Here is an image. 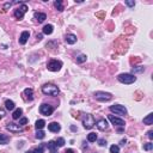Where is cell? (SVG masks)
<instances>
[{
  "label": "cell",
  "mask_w": 153,
  "mask_h": 153,
  "mask_svg": "<svg viewBox=\"0 0 153 153\" xmlns=\"http://www.w3.org/2000/svg\"><path fill=\"white\" fill-rule=\"evenodd\" d=\"M126 5L129 6V7H134L135 6V1H129V0H127V1H126Z\"/></svg>",
  "instance_id": "35"
},
{
  "label": "cell",
  "mask_w": 153,
  "mask_h": 153,
  "mask_svg": "<svg viewBox=\"0 0 153 153\" xmlns=\"http://www.w3.org/2000/svg\"><path fill=\"white\" fill-rule=\"evenodd\" d=\"M55 144H56V146L62 147L63 145L66 144V141H65V139H63V137H59V139L56 140V142H55Z\"/></svg>",
  "instance_id": "29"
},
{
  "label": "cell",
  "mask_w": 153,
  "mask_h": 153,
  "mask_svg": "<svg viewBox=\"0 0 153 153\" xmlns=\"http://www.w3.org/2000/svg\"><path fill=\"white\" fill-rule=\"evenodd\" d=\"M12 5H13V3H6L5 5H4V9L3 10H4V11H6V10L9 9V7H11Z\"/></svg>",
  "instance_id": "37"
},
{
  "label": "cell",
  "mask_w": 153,
  "mask_h": 153,
  "mask_svg": "<svg viewBox=\"0 0 153 153\" xmlns=\"http://www.w3.org/2000/svg\"><path fill=\"white\" fill-rule=\"evenodd\" d=\"M108 119H109V121L113 123L114 126H125V120L122 119H119V117H116V116L114 115H109L108 116Z\"/></svg>",
  "instance_id": "9"
},
{
  "label": "cell",
  "mask_w": 153,
  "mask_h": 153,
  "mask_svg": "<svg viewBox=\"0 0 153 153\" xmlns=\"http://www.w3.org/2000/svg\"><path fill=\"white\" fill-rule=\"evenodd\" d=\"M42 92L48 96H57L59 93V88L54 84H44L42 86Z\"/></svg>",
  "instance_id": "1"
},
{
  "label": "cell",
  "mask_w": 153,
  "mask_h": 153,
  "mask_svg": "<svg viewBox=\"0 0 153 153\" xmlns=\"http://www.w3.org/2000/svg\"><path fill=\"white\" fill-rule=\"evenodd\" d=\"M86 61V55H84V54H80L78 57H77V62L78 63H83Z\"/></svg>",
  "instance_id": "27"
},
{
  "label": "cell",
  "mask_w": 153,
  "mask_h": 153,
  "mask_svg": "<svg viewBox=\"0 0 153 153\" xmlns=\"http://www.w3.org/2000/svg\"><path fill=\"white\" fill-rule=\"evenodd\" d=\"M147 136L150 137V139H153V132H152V130L148 132V133H147Z\"/></svg>",
  "instance_id": "39"
},
{
  "label": "cell",
  "mask_w": 153,
  "mask_h": 153,
  "mask_svg": "<svg viewBox=\"0 0 153 153\" xmlns=\"http://www.w3.org/2000/svg\"><path fill=\"white\" fill-rule=\"evenodd\" d=\"M61 67H62V62L57 61V60H50L47 65V68L50 72H57V71H60Z\"/></svg>",
  "instance_id": "5"
},
{
  "label": "cell",
  "mask_w": 153,
  "mask_h": 153,
  "mask_svg": "<svg viewBox=\"0 0 153 153\" xmlns=\"http://www.w3.org/2000/svg\"><path fill=\"white\" fill-rule=\"evenodd\" d=\"M29 37H30V32L29 31H23L22 35H20V37H19V43L20 44H25L28 42Z\"/></svg>",
  "instance_id": "13"
},
{
  "label": "cell",
  "mask_w": 153,
  "mask_h": 153,
  "mask_svg": "<svg viewBox=\"0 0 153 153\" xmlns=\"http://www.w3.org/2000/svg\"><path fill=\"white\" fill-rule=\"evenodd\" d=\"M42 37H43V36H42V34L37 35V40H38V41H41V40H42Z\"/></svg>",
  "instance_id": "41"
},
{
  "label": "cell",
  "mask_w": 153,
  "mask_h": 153,
  "mask_svg": "<svg viewBox=\"0 0 153 153\" xmlns=\"http://www.w3.org/2000/svg\"><path fill=\"white\" fill-rule=\"evenodd\" d=\"M144 123H145V125H148V126L153 125V114L152 113L148 114V115H147L146 117L144 119Z\"/></svg>",
  "instance_id": "18"
},
{
  "label": "cell",
  "mask_w": 153,
  "mask_h": 153,
  "mask_svg": "<svg viewBox=\"0 0 153 153\" xmlns=\"http://www.w3.org/2000/svg\"><path fill=\"white\" fill-rule=\"evenodd\" d=\"M32 152H34V153H43V152H44V148H43V146L41 145V146L36 147V148H35Z\"/></svg>",
  "instance_id": "32"
},
{
  "label": "cell",
  "mask_w": 153,
  "mask_h": 153,
  "mask_svg": "<svg viewBox=\"0 0 153 153\" xmlns=\"http://www.w3.org/2000/svg\"><path fill=\"white\" fill-rule=\"evenodd\" d=\"M83 125H84V128L91 129L94 125H96L94 117L91 115V114H86V115H84V117H83Z\"/></svg>",
  "instance_id": "3"
},
{
  "label": "cell",
  "mask_w": 153,
  "mask_h": 153,
  "mask_svg": "<svg viewBox=\"0 0 153 153\" xmlns=\"http://www.w3.org/2000/svg\"><path fill=\"white\" fill-rule=\"evenodd\" d=\"M26 11H28V6L23 4L22 6L18 7V9L14 11V17H16L17 19H22L23 17H24V14L26 13Z\"/></svg>",
  "instance_id": "8"
},
{
  "label": "cell",
  "mask_w": 153,
  "mask_h": 153,
  "mask_svg": "<svg viewBox=\"0 0 153 153\" xmlns=\"http://www.w3.org/2000/svg\"><path fill=\"white\" fill-rule=\"evenodd\" d=\"M22 114H23V110L20 109V108H18V109H16L14 110V113L12 114V117H13V120H18L20 116H22Z\"/></svg>",
  "instance_id": "19"
},
{
  "label": "cell",
  "mask_w": 153,
  "mask_h": 153,
  "mask_svg": "<svg viewBox=\"0 0 153 153\" xmlns=\"http://www.w3.org/2000/svg\"><path fill=\"white\" fill-rule=\"evenodd\" d=\"M96 17L99 19H104L105 18V11H99V12L96 13Z\"/></svg>",
  "instance_id": "31"
},
{
  "label": "cell",
  "mask_w": 153,
  "mask_h": 153,
  "mask_svg": "<svg viewBox=\"0 0 153 153\" xmlns=\"http://www.w3.org/2000/svg\"><path fill=\"white\" fill-rule=\"evenodd\" d=\"M34 17L38 23H42V22H44V20L47 19V16H46L44 13H41V12H35Z\"/></svg>",
  "instance_id": "14"
},
{
  "label": "cell",
  "mask_w": 153,
  "mask_h": 153,
  "mask_svg": "<svg viewBox=\"0 0 153 153\" xmlns=\"http://www.w3.org/2000/svg\"><path fill=\"white\" fill-rule=\"evenodd\" d=\"M110 111L117 114V115H127V109L125 108V105H121V104L111 105L110 106Z\"/></svg>",
  "instance_id": "6"
},
{
  "label": "cell",
  "mask_w": 153,
  "mask_h": 153,
  "mask_svg": "<svg viewBox=\"0 0 153 153\" xmlns=\"http://www.w3.org/2000/svg\"><path fill=\"white\" fill-rule=\"evenodd\" d=\"M26 153H34V152H32V151H28V152H26Z\"/></svg>",
  "instance_id": "43"
},
{
  "label": "cell",
  "mask_w": 153,
  "mask_h": 153,
  "mask_svg": "<svg viewBox=\"0 0 153 153\" xmlns=\"http://www.w3.org/2000/svg\"><path fill=\"white\" fill-rule=\"evenodd\" d=\"M47 146H48V150L50 151V153H59L57 152V146L55 144V141H49L47 144Z\"/></svg>",
  "instance_id": "15"
},
{
  "label": "cell",
  "mask_w": 153,
  "mask_h": 153,
  "mask_svg": "<svg viewBox=\"0 0 153 153\" xmlns=\"http://www.w3.org/2000/svg\"><path fill=\"white\" fill-rule=\"evenodd\" d=\"M71 129H72V130H73V132H74V130H77V128H75L74 126H71Z\"/></svg>",
  "instance_id": "42"
},
{
  "label": "cell",
  "mask_w": 153,
  "mask_h": 153,
  "mask_svg": "<svg viewBox=\"0 0 153 153\" xmlns=\"http://www.w3.org/2000/svg\"><path fill=\"white\" fill-rule=\"evenodd\" d=\"M28 121H29V120L26 119V117H22V119L19 120V125H26Z\"/></svg>",
  "instance_id": "34"
},
{
  "label": "cell",
  "mask_w": 153,
  "mask_h": 153,
  "mask_svg": "<svg viewBox=\"0 0 153 153\" xmlns=\"http://www.w3.org/2000/svg\"><path fill=\"white\" fill-rule=\"evenodd\" d=\"M46 136V134H44V132L43 130H37L36 132V137H37V139H43V137Z\"/></svg>",
  "instance_id": "30"
},
{
  "label": "cell",
  "mask_w": 153,
  "mask_h": 153,
  "mask_svg": "<svg viewBox=\"0 0 153 153\" xmlns=\"http://www.w3.org/2000/svg\"><path fill=\"white\" fill-rule=\"evenodd\" d=\"M54 6L56 7L60 12H62V11H63V4H62V1H61V0H56V1L54 3Z\"/></svg>",
  "instance_id": "23"
},
{
  "label": "cell",
  "mask_w": 153,
  "mask_h": 153,
  "mask_svg": "<svg viewBox=\"0 0 153 153\" xmlns=\"http://www.w3.org/2000/svg\"><path fill=\"white\" fill-rule=\"evenodd\" d=\"M5 106H6L7 110H13V109H14V102L7 99L6 102H5Z\"/></svg>",
  "instance_id": "24"
},
{
  "label": "cell",
  "mask_w": 153,
  "mask_h": 153,
  "mask_svg": "<svg viewBox=\"0 0 153 153\" xmlns=\"http://www.w3.org/2000/svg\"><path fill=\"white\" fill-rule=\"evenodd\" d=\"M132 72L133 73H142V72H145V67H141V66H139V67H133Z\"/></svg>",
  "instance_id": "26"
},
{
  "label": "cell",
  "mask_w": 153,
  "mask_h": 153,
  "mask_svg": "<svg viewBox=\"0 0 153 153\" xmlns=\"http://www.w3.org/2000/svg\"><path fill=\"white\" fill-rule=\"evenodd\" d=\"M24 94H26V96H28L29 100L34 99V97H32V94H34V91H32V89H30V88L25 89V90H24Z\"/></svg>",
  "instance_id": "20"
},
{
  "label": "cell",
  "mask_w": 153,
  "mask_h": 153,
  "mask_svg": "<svg viewBox=\"0 0 153 153\" xmlns=\"http://www.w3.org/2000/svg\"><path fill=\"white\" fill-rule=\"evenodd\" d=\"M117 80L120 83H122V84L129 85V84H133L136 80V77L134 74H130V73H122V74H120L117 77Z\"/></svg>",
  "instance_id": "2"
},
{
  "label": "cell",
  "mask_w": 153,
  "mask_h": 153,
  "mask_svg": "<svg viewBox=\"0 0 153 153\" xmlns=\"http://www.w3.org/2000/svg\"><path fill=\"white\" fill-rule=\"evenodd\" d=\"M48 129H49L50 132L57 133V132L61 129V126H60L57 122H52V123H49V125H48Z\"/></svg>",
  "instance_id": "12"
},
{
  "label": "cell",
  "mask_w": 153,
  "mask_h": 153,
  "mask_svg": "<svg viewBox=\"0 0 153 153\" xmlns=\"http://www.w3.org/2000/svg\"><path fill=\"white\" fill-rule=\"evenodd\" d=\"M6 129L12 133H19V132H23V128L19 125H16V123H9L6 126Z\"/></svg>",
  "instance_id": "10"
},
{
  "label": "cell",
  "mask_w": 153,
  "mask_h": 153,
  "mask_svg": "<svg viewBox=\"0 0 153 153\" xmlns=\"http://www.w3.org/2000/svg\"><path fill=\"white\" fill-rule=\"evenodd\" d=\"M4 116H5V110L0 109V119H3Z\"/></svg>",
  "instance_id": "38"
},
{
  "label": "cell",
  "mask_w": 153,
  "mask_h": 153,
  "mask_svg": "<svg viewBox=\"0 0 153 153\" xmlns=\"http://www.w3.org/2000/svg\"><path fill=\"white\" fill-rule=\"evenodd\" d=\"M152 148H153V144H152V142H148V144H146L144 146V150L145 151H150V150H152Z\"/></svg>",
  "instance_id": "33"
},
{
  "label": "cell",
  "mask_w": 153,
  "mask_h": 153,
  "mask_svg": "<svg viewBox=\"0 0 153 153\" xmlns=\"http://www.w3.org/2000/svg\"><path fill=\"white\" fill-rule=\"evenodd\" d=\"M53 29H54V26H53L52 24L44 25V28H43V34H44V35H50L52 32H53Z\"/></svg>",
  "instance_id": "17"
},
{
  "label": "cell",
  "mask_w": 153,
  "mask_h": 153,
  "mask_svg": "<svg viewBox=\"0 0 153 153\" xmlns=\"http://www.w3.org/2000/svg\"><path fill=\"white\" fill-rule=\"evenodd\" d=\"M96 126H97V128L99 129V130H105V129L108 128V122H106V120L100 119V120L97 121Z\"/></svg>",
  "instance_id": "11"
},
{
  "label": "cell",
  "mask_w": 153,
  "mask_h": 153,
  "mask_svg": "<svg viewBox=\"0 0 153 153\" xmlns=\"http://www.w3.org/2000/svg\"><path fill=\"white\" fill-rule=\"evenodd\" d=\"M10 137L5 134H0V145H6L9 142Z\"/></svg>",
  "instance_id": "22"
},
{
  "label": "cell",
  "mask_w": 153,
  "mask_h": 153,
  "mask_svg": "<svg viewBox=\"0 0 153 153\" xmlns=\"http://www.w3.org/2000/svg\"><path fill=\"white\" fill-rule=\"evenodd\" d=\"M94 98L99 102H109L113 98V94L109 92H103V91H97L94 92Z\"/></svg>",
  "instance_id": "4"
},
{
  "label": "cell",
  "mask_w": 153,
  "mask_h": 153,
  "mask_svg": "<svg viewBox=\"0 0 153 153\" xmlns=\"http://www.w3.org/2000/svg\"><path fill=\"white\" fill-rule=\"evenodd\" d=\"M98 145H99V146H105L106 141L104 140V139H99V140H98Z\"/></svg>",
  "instance_id": "36"
},
{
  "label": "cell",
  "mask_w": 153,
  "mask_h": 153,
  "mask_svg": "<svg viewBox=\"0 0 153 153\" xmlns=\"http://www.w3.org/2000/svg\"><path fill=\"white\" fill-rule=\"evenodd\" d=\"M46 126V122H44V120H37L36 121V125H35V127H36V129L37 130H40V129H42Z\"/></svg>",
  "instance_id": "21"
},
{
  "label": "cell",
  "mask_w": 153,
  "mask_h": 153,
  "mask_svg": "<svg viewBox=\"0 0 153 153\" xmlns=\"http://www.w3.org/2000/svg\"><path fill=\"white\" fill-rule=\"evenodd\" d=\"M110 153H120V147L117 145L110 146Z\"/></svg>",
  "instance_id": "28"
},
{
  "label": "cell",
  "mask_w": 153,
  "mask_h": 153,
  "mask_svg": "<svg viewBox=\"0 0 153 153\" xmlns=\"http://www.w3.org/2000/svg\"><path fill=\"white\" fill-rule=\"evenodd\" d=\"M53 111H54V108L52 105H49V104L43 103L40 106V113L44 116H50L53 114Z\"/></svg>",
  "instance_id": "7"
},
{
  "label": "cell",
  "mask_w": 153,
  "mask_h": 153,
  "mask_svg": "<svg viewBox=\"0 0 153 153\" xmlns=\"http://www.w3.org/2000/svg\"><path fill=\"white\" fill-rule=\"evenodd\" d=\"M66 42L68 44H74L77 42V36L73 34H67L66 35Z\"/></svg>",
  "instance_id": "16"
},
{
  "label": "cell",
  "mask_w": 153,
  "mask_h": 153,
  "mask_svg": "<svg viewBox=\"0 0 153 153\" xmlns=\"http://www.w3.org/2000/svg\"><path fill=\"white\" fill-rule=\"evenodd\" d=\"M65 153H74V152H73V150L68 148V150H66V152H65Z\"/></svg>",
  "instance_id": "40"
},
{
  "label": "cell",
  "mask_w": 153,
  "mask_h": 153,
  "mask_svg": "<svg viewBox=\"0 0 153 153\" xmlns=\"http://www.w3.org/2000/svg\"><path fill=\"white\" fill-rule=\"evenodd\" d=\"M96 140H97V134L96 133H90V134L88 135V141H90V142H94Z\"/></svg>",
  "instance_id": "25"
}]
</instances>
